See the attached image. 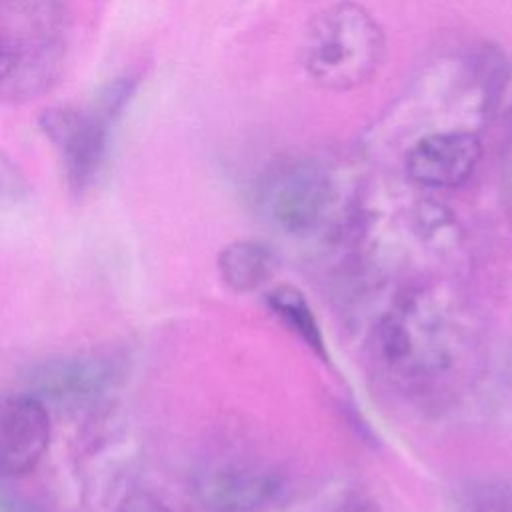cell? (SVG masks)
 <instances>
[{
  "label": "cell",
  "instance_id": "cell-1",
  "mask_svg": "<svg viewBox=\"0 0 512 512\" xmlns=\"http://www.w3.org/2000/svg\"><path fill=\"white\" fill-rule=\"evenodd\" d=\"M386 54L378 20L360 4L340 0L320 10L306 26L302 66L324 90L344 92L368 82Z\"/></svg>",
  "mask_w": 512,
  "mask_h": 512
},
{
  "label": "cell",
  "instance_id": "cell-2",
  "mask_svg": "<svg viewBox=\"0 0 512 512\" xmlns=\"http://www.w3.org/2000/svg\"><path fill=\"white\" fill-rule=\"evenodd\" d=\"M128 94L126 82H114L90 110L60 106L40 116V130L58 152L72 190L82 192L100 172L108 154L110 124Z\"/></svg>",
  "mask_w": 512,
  "mask_h": 512
},
{
  "label": "cell",
  "instance_id": "cell-3",
  "mask_svg": "<svg viewBox=\"0 0 512 512\" xmlns=\"http://www.w3.org/2000/svg\"><path fill=\"white\" fill-rule=\"evenodd\" d=\"M330 204V182L310 162H290L272 168L260 182L258 206L262 216L282 232L314 230Z\"/></svg>",
  "mask_w": 512,
  "mask_h": 512
},
{
  "label": "cell",
  "instance_id": "cell-4",
  "mask_svg": "<svg viewBox=\"0 0 512 512\" xmlns=\"http://www.w3.org/2000/svg\"><path fill=\"white\" fill-rule=\"evenodd\" d=\"M50 444V416L32 392L0 396V476L32 472Z\"/></svg>",
  "mask_w": 512,
  "mask_h": 512
},
{
  "label": "cell",
  "instance_id": "cell-5",
  "mask_svg": "<svg viewBox=\"0 0 512 512\" xmlns=\"http://www.w3.org/2000/svg\"><path fill=\"white\" fill-rule=\"evenodd\" d=\"M482 142L474 132L448 130L420 138L406 154V174L428 188H456L476 170Z\"/></svg>",
  "mask_w": 512,
  "mask_h": 512
},
{
  "label": "cell",
  "instance_id": "cell-6",
  "mask_svg": "<svg viewBox=\"0 0 512 512\" xmlns=\"http://www.w3.org/2000/svg\"><path fill=\"white\" fill-rule=\"evenodd\" d=\"M116 374V364L110 358L66 356L32 366L24 380L28 392L42 400H82L110 388Z\"/></svg>",
  "mask_w": 512,
  "mask_h": 512
},
{
  "label": "cell",
  "instance_id": "cell-7",
  "mask_svg": "<svg viewBox=\"0 0 512 512\" xmlns=\"http://www.w3.org/2000/svg\"><path fill=\"white\" fill-rule=\"evenodd\" d=\"M278 490L274 474L238 466L200 472L192 484L196 502L210 512H250L270 502Z\"/></svg>",
  "mask_w": 512,
  "mask_h": 512
},
{
  "label": "cell",
  "instance_id": "cell-8",
  "mask_svg": "<svg viewBox=\"0 0 512 512\" xmlns=\"http://www.w3.org/2000/svg\"><path fill=\"white\" fill-rule=\"evenodd\" d=\"M276 254L256 240H236L218 254V272L236 292H250L268 282L276 272Z\"/></svg>",
  "mask_w": 512,
  "mask_h": 512
},
{
  "label": "cell",
  "instance_id": "cell-9",
  "mask_svg": "<svg viewBox=\"0 0 512 512\" xmlns=\"http://www.w3.org/2000/svg\"><path fill=\"white\" fill-rule=\"evenodd\" d=\"M268 306L272 312L294 332L298 334L316 354L326 358L324 338L320 332V326L316 322V316L304 298V294L294 286H278L268 294Z\"/></svg>",
  "mask_w": 512,
  "mask_h": 512
},
{
  "label": "cell",
  "instance_id": "cell-10",
  "mask_svg": "<svg viewBox=\"0 0 512 512\" xmlns=\"http://www.w3.org/2000/svg\"><path fill=\"white\" fill-rule=\"evenodd\" d=\"M118 512H170V510L152 494L136 490L122 500Z\"/></svg>",
  "mask_w": 512,
  "mask_h": 512
},
{
  "label": "cell",
  "instance_id": "cell-11",
  "mask_svg": "<svg viewBox=\"0 0 512 512\" xmlns=\"http://www.w3.org/2000/svg\"><path fill=\"white\" fill-rule=\"evenodd\" d=\"M0 512H44L38 504L22 494L0 488Z\"/></svg>",
  "mask_w": 512,
  "mask_h": 512
},
{
  "label": "cell",
  "instance_id": "cell-12",
  "mask_svg": "<svg viewBox=\"0 0 512 512\" xmlns=\"http://www.w3.org/2000/svg\"><path fill=\"white\" fill-rule=\"evenodd\" d=\"M16 66V56L12 52V48L0 38V80H4L6 76H10V72Z\"/></svg>",
  "mask_w": 512,
  "mask_h": 512
},
{
  "label": "cell",
  "instance_id": "cell-13",
  "mask_svg": "<svg viewBox=\"0 0 512 512\" xmlns=\"http://www.w3.org/2000/svg\"><path fill=\"white\" fill-rule=\"evenodd\" d=\"M506 180H508V188H510V194H512V142H510V156H508V174H506Z\"/></svg>",
  "mask_w": 512,
  "mask_h": 512
}]
</instances>
